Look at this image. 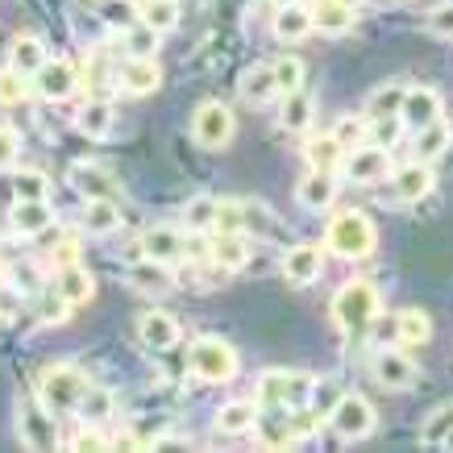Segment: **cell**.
Returning a JSON list of instances; mask_svg holds the SVG:
<instances>
[{
	"label": "cell",
	"instance_id": "6da1fadb",
	"mask_svg": "<svg viewBox=\"0 0 453 453\" xmlns=\"http://www.w3.org/2000/svg\"><path fill=\"white\" fill-rule=\"evenodd\" d=\"M374 246H379V234H374V225L366 212H357V208H345L337 217L329 220V234H325V250H333L337 258L345 262H362L371 258Z\"/></svg>",
	"mask_w": 453,
	"mask_h": 453
},
{
	"label": "cell",
	"instance_id": "7a4b0ae2",
	"mask_svg": "<svg viewBox=\"0 0 453 453\" xmlns=\"http://www.w3.org/2000/svg\"><path fill=\"white\" fill-rule=\"evenodd\" d=\"M88 374L75 366V362H55V366H46L38 374V399L50 408V412H75L80 408V399L88 395Z\"/></svg>",
	"mask_w": 453,
	"mask_h": 453
},
{
	"label": "cell",
	"instance_id": "3957f363",
	"mask_svg": "<svg viewBox=\"0 0 453 453\" xmlns=\"http://www.w3.org/2000/svg\"><path fill=\"white\" fill-rule=\"evenodd\" d=\"M374 316H379V291H374L366 279H354V283H345V288L333 296V320H337V329L349 333V337L371 329Z\"/></svg>",
	"mask_w": 453,
	"mask_h": 453
},
{
	"label": "cell",
	"instance_id": "277c9868",
	"mask_svg": "<svg viewBox=\"0 0 453 453\" xmlns=\"http://www.w3.org/2000/svg\"><path fill=\"white\" fill-rule=\"evenodd\" d=\"M188 366H192V374L200 383L220 387L237 374V349L229 342H220V337H200V342H192V349H188Z\"/></svg>",
	"mask_w": 453,
	"mask_h": 453
},
{
	"label": "cell",
	"instance_id": "5b68a950",
	"mask_svg": "<svg viewBox=\"0 0 453 453\" xmlns=\"http://www.w3.org/2000/svg\"><path fill=\"white\" fill-rule=\"evenodd\" d=\"M329 425L337 428V437L345 441H362V437H371V428H374V408H371V399L366 395H337V403L329 408Z\"/></svg>",
	"mask_w": 453,
	"mask_h": 453
},
{
	"label": "cell",
	"instance_id": "8992f818",
	"mask_svg": "<svg viewBox=\"0 0 453 453\" xmlns=\"http://www.w3.org/2000/svg\"><path fill=\"white\" fill-rule=\"evenodd\" d=\"M17 437L26 449H55L58 445V428H55V416L46 403H17Z\"/></svg>",
	"mask_w": 453,
	"mask_h": 453
},
{
	"label": "cell",
	"instance_id": "52a82bcc",
	"mask_svg": "<svg viewBox=\"0 0 453 453\" xmlns=\"http://www.w3.org/2000/svg\"><path fill=\"white\" fill-rule=\"evenodd\" d=\"M192 138L204 150H225L229 138H234V112L225 109V104H217V100L200 104L192 117Z\"/></svg>",
	"mask_w": 453,
	"mask_h": 453
},
{
	"label": "cell",
	"instance_id": "ba28073f",
	"mask_svg": "<svg viewBox=\"0 0 453 453\" xmlns=\"http://www.w3.org/2000/svg\"><path fill=\"white\" fill-rule=\"evenodd\" d=\"M342 171L349 183H374L391 171V154H387V146H354L342 158Z\"/></svg>",
	"mask_w": 453,
	"mask_h": 453
},
{
	"label": "cell",
	"instance_id": "9c48e42d",
	"mask_svg": "<svg viewBox=\"0 0 453 453\" xmlns=\"http://www.w3.org/2000/svg\"><path fill=\"white\" fill-rule=\"evenodd\" d=\"M34 92H38L42 100H50V104L67 100L71 92H75V67H71L67 58H46V63L34 71Z\"/></svg>",
	"mask_w": 453,
	"mask_h": 453
},
{
	"label": "cell",
	"instance_id": "30bf717a",
	"mask_svg": "<svg viewBox=\"0 0 453 453\" xmlns=\"http://www.w3.org/2000/svg\"><path fill=\"white\" fill-rule=\"evenodd\" d=\"M320 271H325V250L312 246V242L291 246L288 254H283V279H288L291 288H308V283H316Z\"/></svg>",
	"mask_w": 453,
	"mask_h": 453
},
{
	"label": "cell",
	"instance_id": "8fae6325",
	"mask_svg": "<svg viewBox=\"0 0 453 453\" xmlns=\"http://www.w3.org/2000/svg\"><path fill=\"white\" fill-rule=\"evenodd\" d=\"M371 371H374V379L383 387H391V391H408V387L416 383V362L408 354H399V349H379V354L371 357Z\"/></svg>",
	"mask_w": 453,
	"mask_h": 453
},
{
	"label": "cell",
	"instance_id": "7c38bea8",
	"mask_svg": "<svg viewBox=\"0 0 453 453\" xmlns=\"http://www.w3.org/2000/svg\"><path fill=\"white\" fill-rule=\"evenodd\" d=\"M399 121L420 134L425 125L441 121V96L433 88H408V92H403V104H399Z\"/></svg>",
	"mask_w": 453,
	"mask_h": 453
},
{
	"label": "cell",
	"instance_id": "4fadbf2b",
	"mask_svg": "<svg viewBox=\"0 0 453 453\" xmlns=\"http://www.w3.org/2000/svg\"><path fill=\"white\" fill-rule=\"evenodd\" d=\"M142 254L154 262L175 266V262L188 254V242H183V234H179L175 225H150V229L142 234Z\"/></svg>",
	"mask_w": 453,
	"mask_h": 453
},
{
	"label": "cell",
	"instance_id": "5bb4252c",
	"mask_svg": "<svg viewBox=\"0 0 453 453\" xmlns=\"http://www.w3.org/2000/svg\"><path fill=\"white\" fill-rule=\"evenodd\" d=\"M308 379L300 374H283V371H266L258 379V403H271V408H283V403H296V399L308 391Z\"/></svg>",
	"mask_w": 453,
	"mask_h": 453
},
{
	"label": "cell",
	"instance_id": "9a60e30c",
	"mask_svg": "<svg viewBox=\"0 0 453 453\" xmlns=\"http://www.w3.org/2000/svg\"><path fill=\"white\" fill-rule=\"evenodd\" d=\"M75 125H80L83 138L104 142L112 134V125H117V109H112L104 96H92V100H83V104H80V112H75Z\"/></svg>",
	"mask_w": 453,
	"mask_h": 453
},
{
	"label": "cell",
	"instance_id": "2e32d148",
	"mask_svg": "<svg viewBox=\"0 0 453 453\" xmlns=\"http://www.w3.org/2000/svg\"><path fill=\"white\" fill-rule=\"evenodd\" d=\"M158 83H163V71L154 58H125L121 63V88L129 96H154L158 92Z\"/></svg>",
	"mask_w": 453,
	"mask_h": 453
},
{
	"label": "cell",
	"instance_id": "e0dca14e",
	"mask_svg": "<svg viewBox=\"0 0 453 453\" xmlns=\"http://www.w3.org/2000/svg\"><path fill=\"white\" fill-rule=\"evenodd\" d=\"M138 337L146 349H171L179 342V320L171 312H142L138 316Z\"/></svg>",
	"mask_w": 453,
	"mask_h": 453
},
{
	"label": "cell",
	"instance_id": "ac0fdd59",
	"mask_svg": "<svg viewBox=\"0 0 453 453\" xmlns=\"http://www.w3.org/2000/svg\"><path fill=\"white\" fill-rule=\"evenodd\" d=\"M50 220H55V208H50V200H17L13 212H9V225H13L17 237L42 234V229H50Z\"/></svg>",
	"mask_w": 453,
	"mask_h": 453
},
{
	"label": "cell",
	"instance_id": "d6986e66",
	"mask_svg": "<svg viewBox=\"0 0 453 453\" xmlns=\"http://www.w3.org/2000/svg\"><path fill=\"white\" fill-rule=\"evenodd\" d=\"M121 204H117V196H100V200H88L83 204V229L92 237H109L121 229Z\"/></svg>",
	"mask_w": 453,
	"mask_h": 453
},
{
	"label": "cell",
	"instance_id": "ffe728a7",
	"mask_svg": "<svg viewBox=\"0 0 453 453\" xmlns=\"http://www.w3.org/2000/svg\"><path fill=\"white\" fill-rule=\"evenodd\" d=\"M354 4L349 0H316L312 9V29H320V34H329V38H337V34H349L354 29Z\"/></svg>",
	"mask_w": 453,
	"mask_h": 453
},
{
	"label": "cell",
	"instance_id": "44dd1931",
	"mask_svg": "<svg viewBox=\"0 0 453 453\" xmlns=\"http://www.w3.org/2000/svg\"><path fill=\"white\" fill-rule=\"evenodd\" d=\"M254 428H258V403H250V399H229L217 412V433L225 437H246Z\"/></svg>",
	"mask_w": 453,
	"mask_h": 453
},
{
	"label": "cell",
	"instance_id": "7402d4cb",
	"mask_svg": "<svg viewBox=\"0 0 453 453\" xmlns=\"http://www.w3.org/2000/svg\"><path fill=\"white\" fill-rule=\"evenodd\" d=\"M391 188H395L399 200L416 204V200H425V196L433 192V171H428V163H408V166H399L395 175H391Z\"/></svg>",
	"mask_w": 453,
	"mask_h": 453
},
{
	"label": "cell",
	"instance_id": "603a6c76",
	"mask_svg": "<svg viewBox=\"0 0 453 453\" xmlns=\"http://www.w3.org/2000/svg\"><path fill=\"white\" fill-rule=\"evenodd\" d=\"M296 200H300L308 212L333 208V200H337V179H333V171H312V175L296 188Z\"/></svg>",
	"mask_w": 453,
	"mask_h": 453
},
{
	"label": "cell",
	"instance_id": "cb8c5ba5",
	"mask_svg": "<svg viewBox=\"0 0 453 453\" xmlns=\"http://www.w3.org/2000/svg\"><path fill=\"white\" fill-rule=\"evenodd\" d=\"M55 288L71 300V308H80V303H88L92 296H96V279H92V271H88V266L67 262V266H58V283H55Z\"/></svg>",
	"mask_w": 453,
	"mask_h": 453
},
{
	"label": "cell",
	"instance_id": "d4e9b609",
	"mask_svg": "<svg viewBox=\"0 0 453 453\" xmlns=\"http://www.w3.org/2000/svg\"><path fill=\"white\" fill-rule=\"evenodd\" d=\"M71 183H75V192L83 196V200H100V196H117V183H112L100 166H71Z\"/></svg>",
	"mask_w": 453,
	"mask_h": 453
},
{
	"label": "cell",
	"instance_id": "484cf974",
	"mask_svg": "<svg viewBox=\"0 0 453 453\" xmlns=\"http://www.w3.org/2000/svg\"><path fill=\"white\" fill-rule=\"evenodd\" d=\"M42 63H46V46H42V38H34V34L13 38V46H9V67L21 71V75H34Z\"/></svg>",
	"mask_w": 453,
	"mask_h": 453
},
{
	"label": "cell",
	"instance_id": "4316f807",
	"mask_svg": "<svg viewBox=\"0 0 453 453\" xmlns=\"http://www.w3.org/2000/svg\"><path fill=\"white\" fill-rule=\"evenodd\" d=\"M212 262L225 266V271H242L250 262V242L242 234H217V242H212Z\"/></svg>",
	"mask_w": 453,
	"mask_h": 453
},
{
	"label": "cell",
	"instance_id": "83f0119b",
	"mask_svg": "<svg viewBox=\"0 0 453 453\" xmlns=\"http://www.w3.org/2000/svg\"><path fill=\"white\" fill-rule=\"evenodd\" d=\"M312 34V9H300V4H283L275 17V38L283 42H300Z\"/></svg>",
	"mask_w": 453,
	"mask_h": 453
},
{
	"label": "cell",
	"instance_id": "f1b7e54d",
	"mask_svg": "<svg viewBox=\"0 0 453 453\" xmlns=\"http://www.w3.org/2000/svg\"><path fill=\"white\" fill-rule=\"evenodd\" d=\"M279 96V80H275V67H254L242 75V100L250 104H266V100Z\"/></svg>",
	"mask_w": 453,
	"mask_h": 453
},
{
	"label": "cell",
	"instance_id": "f546056e",
	"mask_svg": "<svg viewBox=\"0 0 453 453\" xmlns=\"http://www.w3.org/2000/svg\"><path fill=\"white\" fill-rule=\"evenodd\" d=\"M303 158H308V166L312 171H337L345 158V146L333 134H325V138H312L308 146H303Z\"/></svg>",
	"mask_w": 453,
	"mask_h": 453
},
{
	"label": "cell",
	"instance_id": "4dcf8cb0",
	"mask_svg": "<svg viewBox=\"0 0 453 453\" xmlns=\"http://www.w3.org/2000/svg\"><path fill=\"white\" fill-rule=\"evenodd\" d=\"M395 337L403 345H425L428 337H433V320H428V312H420V308H403V312L395 316Z\"/></svg>",
	"mask_w": 453,
	"mask_h": 453
},
{
	"label": "cell",
	"instance_id": "1f68e13d",
	"mask_svg": "<svg viewBox=\"0 0 453 453\" xmlns=\"http://www.w3.org/2000/svg\"><path fill=\"white\" fill-rule=\"evenodd\" d=\"M449 142H453V129L445 121L425 125V129L416 134V154H420V163H433V158H441V154L449 150Z\"/></svg>",
	"mask_w": 453,
	"mask_h": 453
},
{
	"label": "cell",
	"instance_id": "d6a6232c",
	"mask_svg": "<svg viewBox=\"0 0 453 453\" xmlns=\"http://www.w3.org/2000/svg\"><path fill=\"white\" fill-rule=\"evenodd\" d=\"M217 208H220V200H212V196H192L188 208H183V229H192V234L217 229Z\"/></svg>",
	"mask_w": 453,
	"mask_h": 453
},
{
	"label": "cell",
	"instance_id": "836d02e7",
	"mask_svg": "<svg viewBox=\"0 0 453 453\" xmlns=\"http://www.w3.org/2000/svg\"><path fill=\"white\" fill-rule=\"evenodd\" d=\"M316 112V100L312 92H288L283 96V129H291V134H300V129H308V121H312Z\"/></svg>",
	"mask_w": 453,
	"mask_h": 453
},
{
	"label": "cell",
	"instance_id": "e575fe53",
	"mask_svg": "<svg viewBox=\"0 0 453 453\" xmlns=\"http://www.w3.org/2000/svg\"><path fill=\"white\" fill-rule=\"evenodd\" d=\"M129 283L142 291H166L171 288V271H166V262H138V266H129Z\"/></svg>",
	"mask_w": 453,
	"mask_h": 453
},
{
	"label": "cell",
	"instance_id": "d590c367",
	"mask_svg": "<svg viewBox=\"0 0 453 453\" xmlns=\"http://www.w3.org/2000/svg\"><path fill=\"white\" fill-rule=\"evenodd\" d=\"M242 234H258V237L279 234V225L271 220V208L262 200H242Z\"/></svg>",
	"mask_w": 453,
	"mask_h": 453
},
{
	"label": "cell",
	"instance_id": "8d00e7d4",
	"mask_svg": "<svg viewBox=\"0 0 453 453\" xmlns=\"http://www.w3.org/2000/svg\"><path fill=\"white\" fill-rule=\"evenodd\" d=\"M403 83H387V88H379L371 96V104H366V117H374V121H387V117H399V104H403Z\"/></svg>",
	"mask_w": 453,
	"mask_h": 453
},
{
	"label": "cell",
	"instance_id": "74e56055",
	"mask_svg": "<svg viewBox=\"0 0 453 453\" xmlns=\"http://www.w3.org/2000/svg\"><path fill=\"white\" fill-rule=\"evenodd\" d=\"M158 29L154 26H146V21H138V26H129L125 29V50L134 58H154V50H158Z\"/></svg>",
	"mask_w": 453,
	"mask_h": 453
},
{
	"label": "cell",
	"instance_id": "f35d334b",
	"mask_svg": "<svg viewBox=\"0 0 453 453\" xmlns=\"http://www.w3.org/2000/svg\"><path fill=\"white\" fill-rule=\"evenodd\" d=\"M142 21L154 26L158 34L179 26V0H146V9H142Z\"/></svg>",
	"mask_w": 453,
	"mask_h": 453
},
{
	"label": "cell",
	"instance_id": "ab89813d",
	"mask_svg": "<svg viewBox=\"0 0 453 453\" xmlns=\"http://www.w3.org/2000/svg\"><path fill=\"white\" fill-rule=\"evenodd\" d=\"M100 17H104V26H112V29H129L142 21L134 0H100Z\"/></svg>",
	"mask_w": 453,
	"mask_h": 453
},
{
	"label": "cell",
	"instance_id": "60d3db41",
	"mask_svg": "<svg viewBox=\"0 0 453 453\" xmlns=\"http://www.w3.org/2000/svg\"><path fill=\"white\" fill-rule=\"evenodd\" d=\"M320 425H325V412L320 408H296V412H288V433L291 441H308L320 433Z\"/></svg>",
	"mask_w": 453,
	"mask_h": 453
},
{
	"label": "cell",
	"instance_id": "b9f144b4",
	"mask_svg": "<svg viewBox=\"0 0 453 453\" xmlns=\"http://www.w3.org/2000/svg\"><path fill=\"white\" fill-rule=\"evenodd\" d=\"M9 183H13L17 200H46L50 196V179L42 175V171H17Z\"/></svg>",
	"mask_w": 453,
	"mask_h": 453
},
{
	"label": "cell",
	"instance_id": "7bdbcfd3",
	"mask_svg": "<svg viewBox=\"0 0 453 453\" xmlns=\"http://www.w3.org/2000/svg\"><path fill=\"white\" fill-rule=\"evenodd\" d=\"M75 412H80L83 420L100 425V420H109L112 416V395L104 391V387H88V395L80 399V408H75Z\"/></svg>",
	"mask_w": 453,
	"mask_h": 453
},
{
	"label": "cell",
	"instance_id": "ee69618b",
	"mask_svg": "<svg viewBox=\"0 0 453 453\" xmlns=\"http://www.w3.org/2000/svg\"><path fill=\"white\" fill-rule=\"evenodd\" d=\"M271 67H275V80H279V96H288V92H300L303 88V63L296 55L275 58Z\"/></svg>",
	"mask_w": 453,
	"mask_h": 453
},
{
	"label": "cell",
	"instance_id": "f6af8a7d",
	"mask_svg": "<svg viewBox=\"0 0 453 453\" xmlns=\"http://www.w3.org/2000/svg\"><path fill=\"white\" fill-rule=\"evenodd\" d=\"M449 428H453V403H445V408H437V412L425 420V428H420V441H425V445H445Z\"/></svg>",
	"mask_w": 453,
	"mask_h": 453
},
{
	"label": "cell",
	"instance_id": "bcb514c9",
	"mask_svg": "<svg viewBox=\"0 0 453 453\" xmlns=\"http://www.w3.org/2000/svg\"><path fill=\"white\" fill-rule=\"evenodd\" d=\"M366 117H357V112H349V117H342L337 121V129H333V138L342 142L345 150H354V146H362V138H366Z\"/></svg>",
	"mask_w": 453,
	"mask_h": 453
},
{
	"label": "cell",
	"instance_id": "7dc6e473",
	"mask_svg": "<svg viewBox=\"0 0 453 453\" xmlns=\"http://www.w3.org/2000/svg\"><path fill=\"white\" fill-rule=\"evenodd\" d=\"M29 96V83L21 71H0V104H21Z\"/></svg>",
	"mask_w": 453,
	"mask_h": 453
},
{
	"label": "cell",
	"instance_id": "c3c4849f",
	"mask_svg": "<svg viewBox=\"0 0 453 453\" xmlns=\"http://www.w3.org/2000/svg\"><path fill=\"white\" fill-rule=\"evenodd\" d=\"M38 312H42V320H46V325H63V320H67V312H71V300L58 288H50L46 296H42Z\"/></svg>",
	"mask_w": 453,
	"mask_h": 453
},
{
	"label": "cell",
	"instance_id": "681fc988",
	"mask_svg": "<svg viewBox=\"0 0 453 453\" xmlns=\"http://www.w3.org/2000/svg\"><path fill=\"white\" fill-rule=\"evenodd\" d=\"M17 154H21V134L13 125H0V171H13Z\"/></svg>",
	"mask_w": 453,
	"mask_h": 453
},
{
	"label": "cell",
	"instance_id": "f907efd6",
	"mask_svg": "<svg viewBox=\"0 0 453 453\" xmlns=\"http://www.w3.org/2000/svg\"><path fill=\"white\" fill-rule=\"evenodd\" d=\"M212 234H242V204H234V200H220L217 229H212Z\"/></svg>",
	"mask_w": 453,
	"mask_h": 453
},
{
	"label": "cell",
	"instance_id": "816d5d0a",
	"mask_svg": "<svg viewBox=\"0 0 453 453\" xmlns=\"http://www.w3.org/2000/svg\"><path fill=\"white\" fill-rule=\"evenodd\" d=\"M428 29H433L437 38L453 42V4H437V9L428 13Z\"/></svg>",
	"mask_w": 453,
	"mask_h": 453
},
{
	"label": "cell",
	"instance_id": "f5cc1de1",
	"mask_svg": "<svg viewBox=\"0 0 453 453\" xmlns=\"http://www.w3.org/2000/svg\"><path fill=\"white\" fill-rule=\"evenodd\" d=\"M75 445H80V449H104V437L88 428V433H80V437H75Z\"/></svg>",
	"mask_w": 453,
	"mask_h": 453
},
{
	"label": "cell",
	"instance_id": "db71d44e",
	"mask_svg": "<svg viewBox=\"0 0 453 453\" xmlns=\"http://www.w3.org/2000/svg\"><path fill=\"white\" fill-rule=\"evenodd\" d=\"M55 262H58V266H67V262H75V242H71V237L55 250Z\"/></svg>",
	"mask_w": 453,
	"mask_h": 453
},
{
	"label": "cell",
	"instance_id": "11a10c76",
	"mask_svg": "<svg viewBox=\"0 0 453 453\" xmlns=\"http://www.w3.org/2000/svg\"><path fill=\"white\" fill-rule=\"evenodd\" d=\"M445 449H453V428H449V437H445Z\"/></svg>",
	"mask_w": 453,
	"mask_h": 453
},
{
	"label": "cell",
	"instance_id": "9f6ffc18",
	"mask_svg": "<svg viewBox=\"0 0 453 453\" xmlns=\"http://www.w3.org/2000/svg\"><path fill=\"white\" fill-rule=\"evenodd\" d=\"M275 4H279V9H283V4H296V0H275Z\"/></svg>",
	"mask_w": 453,
	"mask_h": 453
}]
</instances>
